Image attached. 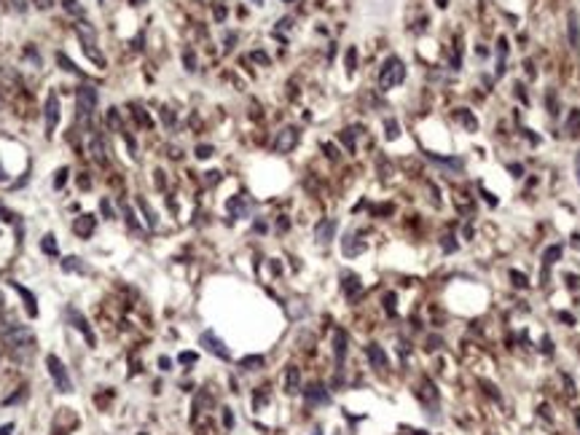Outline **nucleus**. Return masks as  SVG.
Returning a JSON list of instances; mask_svg holds the SVG:
<instances>
[{"label":"nucleus","mask_w":580,"mask_h":435,"mask_svg":"<svg viewBox=\"0 0 580 435\" xmlns=\"http://www.w3.org/2000/svg\"><path fill=\"white\" fill-rule=\"evenodd\" d=\"M199 344H202L210 355H215V357H220V360H231V352H229V347H226V342L223 338H218L212 331H204L202 336H199Z\"/></svg>","instance_id":"obj_5"},{"label":"nucleus","mask_w":580,"mask_h":435,"mask_svg":"<svg viewBox=\"0 0 580 435\" xmlns=\"http://www.w3.org/2000/svg\"><path fill=\"white\" fill-rule=\"evenodd\" d=\"M229 210H231L234 215H247V204H245L242 196H234L231 202H229Z\"/></svg>","instance_id":"obj_28"},{"label":"nucleus","mask_w":580,"mask_h":435,"mask_svg":"<svg viewBox=\"0 0 580 435\" xmlns=\"http://www.w3.org/2000/svg\"><path fill=\"white\" fill-rule=\"evenodd\" d=\"M183 65H185V70H191V73H194V70H196V54L194 51H185L183 54Z\"/></svg>","instance_id":"obj_35"},{"label":"nucleus","mask_w":580,"mask_h":435,"mask_svg":"<svg viewBox=\"0 0 580 435\" xmlns=\"http://www.w3.org/2000/svg\"><path fill=\"white\" fill-rule=\"evenodd\" d=\"M35 6L38 8H51V0H35Z\"/></svg>","instance_id":"obj_53"},{"label":"nucleus","mask_w":580,"mask_h":435,"mask_svg":"<svg viewBox=\"0 0 580 435\" xmlns=\"http://www.w3.org/2000/svg\"><path fill=\"white\" fill-rule=\"evenodd\" d=\"M285 392L288 395L301 392V371L295 366H288V371H285Z\"/></svg>","instance_id":"obj_19"},{"label":"nucleus","mask_w":580,"mask_h":435,"mask_svg":"<svg viewBox=\"0 0 580 435\" xmlns=\"http://www.w3.org/2000/svg\"><path fill=\"white\" fill-rule=\"evenodd\" d=\"M207 180H210V183H215V180H220V172H207Z\"/></svg>","instance_id":"obj_55"},{"label":"nucleus","mask_w":580,"mask_h":435,"mask_svg":"<svg viewBox=\"0 0 580 435\" xmlns=\"http://www.w3.org/2000/svg\"><path fill=\"white\" fill-rule=\"evenodd\" d=\"M78 185H81V188H89L91 180H89V178H78Z\"/></svg>","instance_id":"obj_56"},{"label":"nucleus","mask_w":580,"mask_h":435,"mask_svg":"<svg viewBox=\"0 0 580 435\" xmlns=\"http://www.w3.org/2000/svg\"><path fill=\"white\" fill-rule=\"evenodd\" d=\"M11 3H14V8L19 11V14L22 11H27V0H11Z\"/></svg>","instance_id":"obj_51"},{"label":"nucleus","mask_w":580,"mask_h":435,"mask_svg":"<svg viewBox=\"0 0 580 435\" xmlns=\"http://www.w3.org/2000/svg\"><path fill=\"white\" fill-rule=\"evenodd\" d=\"M57 124H59V97L57 91H49V97H46V137L54 135Z\"/></svg>","instance_id":"obj_6"},{"label":"nucleus","mask_w":580,"mask_h":435,"mask_svg":"<svg viewBox=\"0 0 580 435\" xmlns=\"http://www.w3.org/2000/svg\"><path fill=\"white\" fill-rule=\"evenodd\" d=\"M67 172H70L67 167H62V169L57 172V178H54V188H57V191H59V188H62V185L67 183Z\"/></svg>","instance_id":"obj_36"},{"label":"nucleus","mask_w":580,"mask_h":435,"mask_svg":"<svg viewBox=\"0 0 580 435\" xmlns=\"http://www.w3.org/2000/svg\"><path fill=\"white\" fill-rule=\"evenodd\" d=\"M11 432H14V425H3V427H0V435H11Z\"/></svg>","instance_id":"obj_54"},{"label":"nucleus","mask_w":580,"mask_h":435,"mask_svg":"<svg viewBox=\"0 0 580 435\" xmlns=\"http://www.w3.org/2000/svg\"><path fill=\"white\" fill-rule=\"evenodd\" d=\"M384 135H387V140H398L400 137V126H398L395 119H387L384 121Z\"/></svg>","instance_id":"obj_27"},{"label":"nucleus","mask_w":580,"mask_h":435,"mask_svg":"<svg viewBox=\"0 0 580 435\" xmlns=\"http://www.w3.org/2000/svg\"><path fill=\"white\" fill-rule=\"evenodd\" d=\"M344 65H347V75H352L354 70H358V49H354V46H349V49H347Z\"/></svg>","instance_id":"obj_26"},{"label":"nucleus","mask_w":580,"mask_h":435,"mask_svg":"<svg viewBox=\"0 0 580 435\" xmlns=\"http://www.w3.org/2000/svg\"><path fill=\"white\" fill-rule=\"evenodd\" d=\"M562 253H564L562 244H551V248H546V253H542V279L548 277V269H551L556 261H559Z\"/></svg>","instance_id":"obj_17"},{"label":"nucleus","mask_w":580,"mask_h":435,"mask_svg":"<svg viewBox=\"0 0 580 435\" xmlns=\"http://www.w3.org/2000/svg\"><path fill=\"white\" fill-rule=\"evenodd\" d=\"M567 129H570L572 135H580L577 129H580V110H572L570 113V121H567Z\"/></svg>","instance_id":"obj_32"},{"label":"nucleus","mask_w":580,"mask_h":435,"mask_svg":"<svg viewBox=\"0 0 580 435\" xmlns=\"http://www.w3.org/2000/svg\"><path fill=\"white\" fill-rule=\"evenodd\" d=\"M140 3H145V0H132V6H140Z\"/></svg>","instance_id":"obj_61"},{"label":"nucleus","mask_w":580,"mask_h":435,"mask_svg":"<svg viewBox=\"0 0 580 435\" xmlns=\"http://www.w3.org/2000/svg\"><path fill=\"white\" fill-rule=\"evenodd\" d=\"M403 78H406L403 60H400V56H387L384 65H382V70H379V86H382L384 91L387 89H395V86L403 84Z\"/></svg>","instance_id":"obj_2"},{"label":"nucleus","mask_w":580,"mask_h":435,"mask_svg":"<svg viewBox=\"0 0 580 435\" xmlns=\"http://www.w3.org/2000/svg\"><path fill=\"white\" fill-rule=\"evenodd\" d=\"M0 338H3V344L14 352H30L32 349V344H35V336H32V331L30 328H25V325H8V328H3L0 331Z\"/></svg>","instance_id":"obj_1"},{"label":"nucleus","mask_w":580,"mask_h":435,"mask_svg":"<svg viewBox=\"0 0 580 435\" xmlns=\"http://www.w3.org/2000/svg\"><path fill=\"white\" fill-rule=\"evenodd\" d=\"M100 3H102V0H100Z\"/></svg>","instance_id":"obj_63"},{"label":"nucleus","mask_w":580,"mask_h":435,"mask_svg":"<svg viewBox=\"0 0 580 435\" xmlns=\"http://www.w3.org/2000/svg\"><path fill=\"white\" fill-rule=\"evenodd\" d=\"M62 8L67 11V14H81V6H78V0H62Z\"/></svg>","instance_id":"obj_37"},{"label":"nucleus","mask_w":580,"mask_h":435,"mask_svg":"<svg viewBox=\"0 0 580 435\" xmlns=\"http://www.w3.org/2000/svg\"><path fill=\"white\" fill-rule=\"evenodd\" d=\"M336 226H339V223H336L333 218L320 220V223H317V229H314V239H317L320 244H328L330 239H333V234H336Z\"/></svg>","instance_id":"obj_12"},{"label":"nucleus","mask_w":580,"mask_h":435,"mask_svg":"<svg viewBox=\"0 0 580 435\" xmlns=\"http://www.w3.org/2000/svg\"><path fill=\"white\" fill-rule=\"evenodd\" d=\"M454 119L462 124L467 132H476V129H478V119H476V116H470L467 108H457V110H454Z\"/></svg>","instance_id":"obj_20"},{"label":"nucleus","mask_w":580,"mask_h":435,"mask_svg":"<svg viewBox=\"0 0 580 435\" xmlns=\"http://www.w3.org/2000/svg\"><path fill=\"white\" fill-rule=\"evenodd\" d=\"M89 150H91L94 161H100V164H105V161H108V143H105V137H102V135H91Z\"/></svg>","instance_id":"obj_14"},{"label":"nucleus","mask_w":580,"mask_h":435,"mask_svg":"<svg viewBox=\"0 0 580 435\" xmlns=\"http://www.w3.org/2000/svg\"><path fill=\"white\" fill-rule=\"evenodd\" d=\"M108 124H110L113 129H118V132H124L121 121H118V110H116V108H110V110H108Z\"/></svg>","instance_id":"obj_34"},{"label":"nucleus","mask_w":580,"mask_h":435,"mask_svg":"<svg viewBox=\"0 0 580 435\" xmlns=\"http://www.w3.org/2000/svg\"><path fill=\"white\" fill-rule=\"evenodd\" d=\"M46 368H49V373H51V379H54V384H57L59 392H65V395L73 392V379H70L65 363L59 360L57 355H46Z\"/></svg>","instance_id":"obj_3"},{"label":"nucleus","mask_w":580,"mask_h":435,"mask_svg":"<svg viewBox=\"0 0 580 435\" xmlns=\"http://www.w3.org/2000/svg\"><path fill=\"white\" fill-rule=\"evenodd\" d=\"M435 3H438V8H446V6H448V0H435Z\"/></svg>","instance_id":"obj_60"},{"label":"nucleus","mask_w":580,"mask_h":435,"mask_svg":"<svg viewBox=\"0 0 580 435\" xmlns=\"http://www.w3.org/2000/svg\"><path fill=\"white\" fill-rule=\"evenodd\" d=\"M253 60H255V62H261V65H269V56H266L264 51H253Z\"/></svg>","instance_id":"obj_48"},{"label":"nucleus","mask_w":580,"mask_h":435,"mask_svg":"<svg viewBox=\"0 0 580 435\" xmlns=\"http://www.w3.org/2000/svg\"><path fill=\"white\" fill-rule=\"evenodd\" d=\"M11 288H14L19 296H22V301H25V309H27V314L30 317H38V301H35V296L27 290V288H22L19 282H11Z\"/></svg>","instance_id":"obj_16"},{"label":"nucleus","mask_w":580,"mask_h":435,"mask_svg":"<svg viewBox=\"0 0 580 435\" xmlns=\"http://www.w3.org/2000/svg\"><path fill=\"white\" fill-rule=\"evenodd\" d=\"M161 119H164V124H170V126L175 124V116H172V110H170V108H164V110H161Z\"/></svg>","instance_id":"obj_45"},{"label":"nucleus","mask_w":580,"mask_h":435,"mask_svg":"<svg viewBox=\"0 0 580 435\" xmlns=\"http://www.w3.org/2000/svg\"><path fill=\"white\" fill-rule=\"evenodd\" d=\"M73 229H76V234H78V237L89 239L91 234H94V218H91V215H81V218L76 220V226H73Z\"/></svg>","instance_id":"obj_21"},{"label":"nucleus","mask_w":580,"mask_h":435,"mask_svg":"<svg viewBox=\"0 0 580 435\" xmlns=\"http://www.w3.org/2000/svg\"><path fill=\"white\" fill-rule=\"evenodd\" d=\"M124 215H126V223H129V229H132V231H137V229H140V223H137V218H135V213H132V207H124Z\"/></svg>","instance_id":"obj_38"},{"label":"nucleus","mask_w":580,"mask_h":435,"mask_svg":"<svg viewBox=\"0 0 580 435\" xmlns=\"http://www.w3.org/2000/svg\"><path fill=\"white\" fill-rule=\"evenodd\" d=\"M100 210L105 213V218H113V210H110V204H108V199H102V202H100Z\"/></svg>","instance_id":"obj_47"},{"label":"nucleus","mask_w":580,"mask_h":435,"mask_svg":"<svg viewBox=\"0 0 580 435\" xmlns=\"http://www.w3.org/2000/svg\"><path fill=\"white\" fill-rule=\"evenodd\" d=\"M255 3H264V0H255Z\"/></svg>","instance_id":"obj_62"},{"label":"nucleus","mask_w":580,"mask_h":435,"mask_svg":"<svg viewBox=\"0 0 580 435\" xmlns=\"http://www.w3.org/2000/svg\"><path fill=\"white\" fill-rule=\"evenodd\" d=\"M67 320L73 323V328H76V331H81V333H84V338H86V344H89V347H94V344H97V338H94L91 328H89V323H86V317L81 314V312H78L76 307H67Z\"/></svg>","instance_id":"obj_7"},{"label":"nucleus","mask_w":580,"mask_h":435,"mask_svg":"<svg viewBox=\"0 0 580 435\" xmlns=\"http://www.w3.org/2000/svg\"><path fill=\"white\" fill-rule=\"evenodd\" d=\"M347 349H349V338H347V331H339L333 333V355H336V366L341 368L344 366V357H347Z\"/></svg>","instance_id":"obj_11"},{"label":"nucleus","mask_w":580,"mask_h":435,"mask_svg":"<svg viewBox=\"0 0 580 435\" xmlns=\"http://www.w3.org/2000/svg\"><path fill=\"white\" fill-rule=\"evenodd\" d=\"M76 102H78V116L81 119H91V113L97 110V102H100V91L97 86L91 84H84L76 94Z\"/></svg>","instance_id":"obj_4"},{"label":"nucleus","mask_w":580,"mask_h":435,"mask_svg":"<svg viewBox=\"0 0 580 435\" xmlns=\"http://www.w3.org/2000/svg\"><path fill=\"white\" fill-rule=\"evenodd\" d=\"M212 156V145H199L196 148V159H210Z\"/></svg>","instance_id":"obj_44"},{"label":"nucleus","mask_w":580,"mask_h":435,"mask_svg":"<svg viewBox=\"0 0 580 435\" xmlns=\"http://www.w3.org/2000/svg\"><path fill=\"white\" fill-rule=\"evenodd\" d=\"M546 102H548V110H551V116H556V113H559V105H556V94H553V91H548V94H546Z\"/></svg>","instance_id":"obj_41"},{"label":"nucleus","mask_w":580,"mask_h":435,"mask_svg":"<svg viewBox=\"0 0 580 435\" xmlns=\"http://www.w3.org/2000/svg\"><path fill=\"white\" fill-rule=\"evenodd\" d=\"M304 398H306V403H309V406H323V403L330 401L328 392H325V387L320 384V382H312L309 387H306V390H304Z\"/></svg>","instance_id":"obj_10"},{"label":"nucleus","mask_w":580,"mask_h":435,"mask_svg":"<svg viewBox=\"0 0 580 435\" xmlns=\"http://www.w3.org/2000/svg\"><path fill=\"white\" fill-rule=\"evenodd\" d=\"M323 148H325V154H328L330 159H336V156H339V154H336V148H333V145H330V143H325Z\"/></svg>","instance_id":"obj_52"},{"label":"nucleus","mask_w":580,"mask_h":435,"mask_svg":"<svg viewBox=\"0 0 580 435\" xmlns=\"http://www.w3.org/2000/svg\"><path fill=\"white\" fill-rule=\"evenodd\" d=\"M516 94L521 97V102H527V94H524V86H516Z\"/></svg>","instance_id":"obj_57"},{"label":"nucleus","mask_w":580,"mask_h":435,"mask_svg":"<svg viewBox=\"0 0 580 435\" xmlns=\"http://www.w3.org/2000/svg\"><path fill=\"white\" fill-rule=\"evenodd\" d=\"M277 226H279V231H285V229H288V226H290V223H288V220H285V218H279V223H277Z\"/></svg>","instance_id":"obj_58"},{"label":"nucleus","mask_w":580,"mask_h":435,"mask_svg":"<svg viewBox=\"0 0 580 435\" xmlns=\"http://www.w3.org/2000/svg\"><path fill=\"white\" fill-rule=\"evenodd\" d=\"M137 204H140V210H143V215H145V220H148V226H151V229H156V215H153V210L145 204V199H137Z\"/></svg>","instance_id":"obj_30"},{"label":"nucleus","mask_w":580,"mask_h":435,"mask_svg":"<svg viewBox=\"0 0 580 435\" xmlns=\"http://www.w3.org/2000/svg\"><path fill=\"white\" fill-rule=\"evenodd\" d=\"M41 250H43L46 255H59V244H57V237H54V234H46V237L41 239Z\"/></svg>","instance_id":"obj_24"},{"label":"nucleus","mask_w":580,"mask_h":435,"mask_svg":"<svg viewBox=\"0 0 580 435\" xmlns=\"http://www.w3.org/2000/svg\"><path fill=\"white\" fill-rule=\"evenodd\" d=\"M159 368H161V371H170V368H172V360H170V357H159Z\"/></svg>","instance_id":"obj_50"},{"label":"nucleus","mask_w":580,"mask_h":435,"mask_svg":"<svg viewBox=\"0 0 580 435\" xmlns=\"http://www.w3.org/2000/svg\"><path fill=\"white\" fill-rule=\"evenodd\" d=\"M365 355H368V360H371V366L376 368V371H384L387 366H389V357H387V352L379 347V344H368L365 347Z\"/></svg>","instance_id":"obj_13"},{"label":"nucleus","mask_w":580,"mask_h":435,"mask_svg":"<svg viewBox=\"0 0 580 435\" xmlns=\"http://www.w3.org/2000/svg\"><path fill=\"white\" fill-rule=\"evenodd\" d=\"M57 62H59V65H62V67H65V70H67V73H76V75H84V73H81V67H76V65H73V62H70V60H67V54H62V51H59V54H57Z\"/></svg>","instance_id":"obj_29"},{"label":"nucleus","mask_w":580,"mask_h":435,"mask_svg":"<svg viewBox=\"0 0 580 435\" xmlns=\"http://www.w3.org/2000/svg\"><path fill=\"white\" fill-rule=\"evenodd\" d=\"M177 360L188 366V363H196V360H199V355H196V352H180V357H177Z\"/></svg>","instance_id":"obj_43"},{"label":"nucleus","mask_w":580,"mask_h":435,"mask_svg":"<svg viewBox=\"0 0 580 435\" xmlns=\"http://www.w3.org/2000/svg\"><path fill=\"white\" fill-rule=\"evenodd\" d=\"M575 169H577V183H580V154L575 156Z\"/></svg>","instance_id":"obj_59"},{"label":"nucleus","mask_w":580,"mask_h":435,"mask_svg":"<svg viewBox=\"0 0 580 435\" xmlns=\"http://www.w3.org/2000/svg\"><path fill=\"white\" fill-rule=\"evenodd\" d=\"M567 35H570V46L577 51L580 49V22H577V11L567 14Z\"/></svg>","instance_id":"obj_15"},{"label":"nucleus","mask_w":580,"mask_h":435,"mask_svg":"<svg viewBox=\"0 0 580 435\" xmlns=\"http://www.w3.org/2000/svg\"><path fill=\"white\" fill-rule=\"evenodd\" d=\"M395 301H398L395 293H387V296H384V309H387V314H395Z\"/></svg>","instance_id":"obj_39"},{"label":"nucleus","mask_w":580,"mask_h":435,"mask_svg":"<svg viewBox=\"0 0 580 435\" xmlns=\"http://www.w3.org/2000/svg\"><path fill=\"white\" fill-rule=\"evenodd\" d=\"M81 46H84L86 56H89V60H91L94 65H97V67H105V56H102V54H100L97 49H94V46H97V43H94V41H81Z\"/></svg>","instance_id":"obj_22"},{"label":"nucleus","mask_w":580,"mask_h":435,"mask_svg":"<svg viewBox=\"0 0 580 435\" xmlns=\"http://www.w3.org/2000/svg\"><path fill=\"white\" fill-rule=\"evenodd\" d=\"M354 132H358V129H344V132H341V143L347 145V150H354Z\"/></svg>","instance_id":"obj_31"},{"label":"nucleus","mask_w":580,"mask_h":435,"mask_svg":"<svg viewBox=\"0 0 580 435\" xmlns=\"http://www.w3.org/2000/svg\"><path fill=\"white\" fill-rule=\"evenodd\" d=\"M508 169H511L516 178H521V175H524V167H521V164H508Z\"/></svg>","instance_id":"obj_49"},{"label":"nucleus","mask_w":580,"mask_h":435,"mask_svg":"<svg viewBox=\"0 0 580 435\" xmlns=\"http://www.w3.org/2000/svg\"><path fill=\"white\" fill-rule=\"evenodd\" d=\"M441 244H443V250H446V253H452V250H457V237H452V234H446Z\"/></svg>","instance_id":"obj_40"},{"label":"nucleus","mask_w":580,"mask_h":435,"mask_svg":"<svg viewBox=\"0 0 580 435\" xmlns=\"http://www.w3.org/2000/svg\"><path fill=\"white\" fill-rule=\"evenodd\" d=\"M59 266H62V272H86V266L81 263V258H76V255L62 258V261H59Z\"/></svg>","instance_id":"obj_23"},{"label":"nucleus","mask_w":580,"mask_h":435,"mask_svg":"<svg viewBox=\"0 0 580 435\" xmlns=\"http://www.w3.org/2000/svg\"><path fill=\"white\" fill-rule=\"evenodd\" d=\"M341 250H344L347 258H354V255H360L365 250V242H360L354 234H347V237L341 239Z\"/></svg>","instance_id":"obj_18"},{"label":"nucleus","mask_w":580,"mask_h":435,"mask_svg":"<svg viewBox=\"0 0 580 435\" xmlns=\"http://www.w3.org/2000/svg\"><path fill=\"white\" fill-rule=\"evenodd\" d=\"M223 427H226V430L234 427V414H231V408H223Z\"/></svg>","instance_id":"obj_42"},{"label":"nucleus","mask_w":580,"mask_h":435,"mask_svg":"<svg viewBox=\"0 0 580 435\" xmlns=\"http://www.w3.org/2000/svg\"><path fill=\"white\" fill-rule=\"evenodd\" d=\"M511 279H513L516 288H527V285H529V282H527V274H524V272H516V269L511 272Z\"/></svg>","instance_id":"obj_33"},{"label":"nucleus","mask_w":580,"mask_h":435,"mask_svg":"<svg viewBox=\"0 0 580 435\" xmlns=\"http://www.w3.org/2000/svg\"><path fill=\"white\" fill-rule=\"evenodd\" d=\"M215 19H218V22L226 19V6H223V3H218V6H215Z\"/></svg>","instance_id":"obj_46"},{"label":"nucleus","mask_w":580,"mask_h":435,"mask_svg":"<svg viewBox=\"0 0 580 435\" xmlns=\"http://www.w3.org/2000/svg\"><path fill=\"white\" fill-rule=\"evenodd\" d=\"M341 288H344L347 301H358V296L363 293V282H360V277H358V274L347 272V274H341Z\"/></svg>","instance_id":"obj_9"},{"label":"nucleus","mask_w":580,"mask_h":435,"mask_svg":"<svg viewBox=\"0 0 580 435\" xmlns=\"http://www.w3.org/2000/svg\"><path fill=\"white\" fill-rule=\"evenodd\" d=\"M295 143H298V129H295V126H285L277 135V140H274V150H277V154H290V150L295 148Z\"/></svg>","instance_id":"obj_8"},{"label":"nucleus","mask_w":580,"mask_h":435,"mask_svg":"<svg viewBox=\"0 0 580 435\" xmlns=\"http://www.w3.org/2000/svg\"><path fill=\"white\" fill-rule=\"evenodd\" d=\"M264 363H266V360H264V355H247V357H242V360H239V366H242L245 371H255V368H261Z\"/></svg>","instance_id":"obj_25"}]
</instances>
